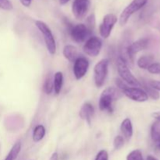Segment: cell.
<instances>
[{"label":"cell","mask_w":160,"mask_h":160,"mask_svg":"<svg viewBox=\"0 0 160 160\" xmlns=\"http://www.w3.org/2000/svg\"><path fill=\"white\" fill-rule=\"evenodd\" d=\"M116 85H117V88H118L119 90L121 91V92H123V89H125L128 87L126 83H125L124 81H122L120 78H117V79H116Z\"/></svg>","instance_id":"cell-29"},{"label":"cell","mask_w":160,"mask_h":160,"mask_svg":"<svg viewBox=\"0 0 160 160\" xmlns=\"http://www.w3.org/2000/svg\"><path fill=\"white\" fill-rule=\"evenodd\" d=\"M120 131L123 136V138L127 141L131 140L134 134V129H133V124L131 120L129 118H126L122 121L120 125Z\"/></svg>","instance_id":"cell-14"},{"label":"cell","mask_w":160,"mask_h":160,"mask_svg":"<svg viewBox=\"0 0 160 160\" xmlns=\"http://www.w3.org/2000/svg\"><path fill=\"white\" fill-rule=\"evenodd\" d=\"M90 0H74L72 4V12L75 18L82 20L90 9Z\"/></svg>","instance_id":"cell-10"},{"label":"cell","mask_w":160,"mask_h":160,"mask_svg":"<svg viewBox=\"0 0 160 160\" xmlns=\"http://www.w3.org/2000/svg\"><path fill=\"white\" fill-rule=\"evenodd\" d=\"M70 0H59V2H60L61 5H65L67 4Z\"/></svg>","instance_id":"cell-34"},{"label":"cell","mask_w":160,"mask_h":160,"mask_svg":"<svg viewBox=\"0 0 160 160\" xmlns=\"http://www.w3.org/2000/svg\"><path fill=\"white\" fill-rule=\"evenodd\" d=\"M148 38H141L139 40L134 42L133 43L130 44L127 48V54L131 61H134V56L139 52L145 49L148 47Z\"/></svg>","instance_id":"cell-12"},{"label":"cell","mask_w":160,"mask_h":160,"mask_svg":"<svg viewBox=\"0 0 160 160\" xmlns=\"http://www.w3.org/2000/svg\"><path fill=\"white\" fill-rule=\"evenodd\" d=\"M95 160H109V154H108L107 151L105 149L101 150L97 154Z\"/></svg>","instance_id":"cell-28"},{"label":"cell","mask_w":160,"mask_h":160,"mask_svg":"<svg viewBox=\"0 0 160 160\" xmlns=\"http://www.w3.org/2000/svg\"><path fill=\"white\" fill-rule=\"evenodd\" d=\"M35 25L40 32L42 33V36H43L44 42H45V45L46 46L47 50H48V53L52 56L56 54V40H55L54 35H53L51 29L43 21L41 20H37L35 21Z\"/></svg>","instance_id":"cell-3"},{"label":"cell","mask_w":160,"mask_h":160,"mask_svg":"<svg viewBox=\"0 0 160 160\" xmlns=\"http://www.w3.org/2000/svg\"><path fill=\"white\" fill-rule=\"evenodd\" d=\"M148 2V0H133L123 10L120 16L119 23L121 27L124 26L128 22L131 16L144 7Z\"/></svg>","instance_id":"cell-5"},{"label":"cell","mask_w":160,"mask_h":160,"mask_svg":"<svg viewBox=\"0 0 160 160\" xmlns=\"http://www.w3.org/2000/svg\"><path fill=\"white\" fill-rule=\"evenodd\" d=\"M0 9L4 10H12L13 6L9 0H0Z\"/></svg>","instance_id":"cell-27"},{"label":"cell","mask_w":160,"mask_h":160,"mask_svg":"<svg viewBox=\"0 0 160 160\" xmlns=\"http://www.w3.org/2000/svg\"><path fill=\"white\" fill-rule=\"evenodd\" d=\"M43 91L46 95H51L52 92L54 91V88H53V79H52L50 75H48L45 79L43 84Z\"/></svg>","instance_id":"cell-22"},{"label":"cell","mask_w":160,"mask_h":160,"mask_svg":"<svg viewBox=\"0 0 160 160\" xmlns=\"http://www.w3.org/2000/svg\"><path fill=\"white\" fill-rule=\"evenodd\" d=\"M85 25L91 31H93L95 26V17L94 14H92V15H90L88 17Z\"/></svg>","instance_id":"cell-26"},{"label":"cell","mask_w":160,"mask_h":160,"mask_svg":"<svg viewBox=\"0 0 160 160\" xmlns=\"http://www.w3.org/2000/svg\"><path fill=\"white\" fill-rule=\"evenodd\" d=\"M89 68V62L85 57L80 56L73 63V71L75 78L81 80L85 76Z\"/></svg>","instance_id":"cell-11"},{"label":"cell","mask_w":160,"mask_h":160,"mask_svg":"<svg viewBox=\"0 0 160 160\" xmlns=\"http://www.w3.org/2000/svg\"><path fill=\"white\" fill-rule=\"evenodd\" d=\"M146 160H159V159H156V158L154 157L153 156H147Z\"/></svg>","instance_id":"cell-33"},{"label":"cell","mask_w":160,"mask_h":160,"mask_svg":"<svg viewBox=\"0 0 160 160\" xmlns=\"http://www.w3.org/2000/svg\"><path fill=\"white\" fill-rule=\"evenodd\" d=\"M62 84H63V74L62 72L58 71L54 74L53 78V88L56 95H59L62 90Z\"/></svg>","instance_id":"cell-16"},{"label":"cell","mask_w":160,"mask_h":160,"mask_svg":"<svg viewBox=\"0 0 160 160\" xmlns=\"http://www.w3.org/2000/svg\"><path fill=\"white\" fill-rule=\"evenodd\" d=\"M45 128L43 125L39 124L34 128V131H33L32 138L34 142H39L44 138L45 135Z\"/></svg>","instance_id":"cell-19"},{"label":"cell","mask_w":160,"mask_h":160,"mask_svg":"<svg viewBox=\"0 0 160 160\" xmlns=\"http://www.w3.org/2000/svg\"><path fill=\"white\" fill-rule=\"evenodd\" d=\"M158 148H159V149L160 150V144L159 145V146H158Z\"/></svg>","instance_id":"cell-35"},{"label":"cell","mask_w":160,"mask_h":160,"mask_svg":"<svg viewBox=\"0 0 160 160\" xmlns=\"http://www.w3.org/2000/svg\"><path fill=\"white\" fill-rule=\"evenodd\" d=\"M117 22V17L114 14L109 13L103 17L99 26V34L102 38L106 39L110 36L112 28Z\"/></svg>","instance_id":"cell-8"},{"label":"cell","mask_w":160,"mask_h":160,"mask_svg":"<svg viewBox=\"0 0 160 160\" xmlns=\"http://www.w3.org/2000/svg\"><path fill=\"white\" fill-rule=\"evenodd\" d=\"M102 47V41L96 36H91L83 46L84 53L91 57H96L100 53Z\"/></svg>","instance_id":"cell-7"},{"label":"cell","mask_w":160,"mask_h":160,"mask_svg":"<svg viewBox=\"0 0 160 160\" xmlns=\"http://www.w3.org/2000/svg\"><path fill=\"white\" fill-rule=\"evenodd\" d=\"M92 32L84 23H78L72 27L70 30L71 38L76 43L85 42L91 37Z\"/></svg>","instance_id":"cell-6"},{"label":"cell","mask_w":160,"mask_h":160,"mask_svg":"<svg viewBox=\"0 0 160 160\" xmlns=\"http://www.w3.org/2000/svg\"><path fill=\"white\" fill-rule=\"evenodd\" d=\"M50 160H59V154L57 152H54L51 156Z\"/></svg>","instance_id":"cell-32"},{"label":"cell","mask_w":160,"mask_h":160,"mask_svg":"<svg viewBox=\"0 0 160 160\" xmlns=\"http://www.w3.org/2000/svg\"><path fill=\"white\" fill-rule=\"evenodd\" d=\"M32 1L33 0H20V3H21L23 6H26V7H28V6H31Z\"/></svg>","instance_id":"cell-31"},{"label":"cell","mask_w":160,"mask_h":160,"mask_svg":"<svg viewBox=\"0 0 160 160\" xmlns=\"http://www.w3.org/2000/svg\"><path fill=\"white\" fill-rule=\"evenodd\" d=\"M154 61V56L152 55H145L142 56L138 59L137 64L139 68L141 69H147Z\"/></svg>","instance_id":"cell-17"},{"label":"cell","mask_w":160,"mask_h":160,"mask_svg":"<svg viewBox=\"0 0 160 160\" xmlns=\"http://www.w3.org/2000/svg\"><path fill=\"white\" fill-rule=\"evenodd\" d=\"M148 71L152 74H159L160 73V62H152L147 68Z\"/></svg>","instance_id":"cell-25"},{"label":"cell","mask_w":160,"mask_h":160,"mask_svg":"<svg viewBox=\"0 0 160 160\" xmlns=\"http://www.w3.org/2000/svg\"><path fill=\"white\" fill-rule=\"evenodd\" d=\"M148 84L151 87H152L153 88L157 90L158 92L160 91V81H148Z\"/></svg>","instance_id":"cell-30"},{"label":"cell","mask_w":160,"mask_h":160,"mask_svg":"<svg viewBox=\"0 0 160 160\" xmlns=\"http://www.w3.org/2000/svg\"><path fill=\"white\" fill-rule=\"evenodd\" d=\"M120 97V92L116 88L108 87L102 92L98 102V107L101 111L113 112V102Z\"/></svg>","instance_id":"cell-1"},{"label":"cell","mask_w":160,"mask_h":160,"mask_svg":"<svg viewBox=\"0 0 160 160\" xmlns=\"http://www.w3.org/2000/svg\"><path fill=\"white\" fill-rule=\"evenodd\" d=\"M64 57L70 62H74L80 57L78 48L72 45H67L64 46L62 50Z\"/></svg>","instance_id":"cell-15"},{"label":"cell","mask_w":160,"mask_h":160,"mask_svg":"<svg viewBox=\"0 0 160 160\" xmlns=\"http://www.w3.org/2000/svg\"><path fill=\"white\" fill-rule=\"evenodd\" d=\"M151 138L154 142H160V120H156L152 125Z\"/></svg>","instance_id":"cell-20"},{"label":"cell","mask_w":160,"mask_h":160,"mask_svg":"<svg viewBox=\"0 0 160 160\" xmlns=\"http://www.w3.org/2000/svg\"><path fill=\"white\" fill-rule=\"evenodd\" d=\"M20 150H21V142H16L4 160H15L20 154Z\"/></svg>","instance_id":"cell-21"},{"label":"cell","mask_w":160,"mask_h":160,"mask_svg":"<svg viewBox=\"0 0 160 160\" xmlns=\"http://www.w3.org/2000/svg\"><path fill=\"white\" fill-rule=\"evenodd\" d=\"M142 84V83H141ZM142 87L143 88V90L146 92V94L148 95V97H151L152 99L154 100H158L160 98V94L157 90L153 88L152 87L149 85L148 82L144 81L143 83L142 84Z\"/></svg>","instance_id":"cell-18"},{"label":"cell","mask_w":160,"mask_h":160,"mask_svg":"<svg viewBox=\"0 0 160 160\" xmlns=\"http://www.w3.org/2000/svg\"><path fill=\"white\" fill-rule=\"evenodd\" d=\"M127 160H144V159L142 152L139 149H135L128 155Z\"/></svg>","instance_id":"cell-23"},{"label":"cell","mask_w":160,"mask_h":160,"mask_svg":"<svg viewBox=\"0 0 160 160\" xmlns=\"http://www.w3.org/2000/svg\"><path fill=\"white\" fill-rule=\"evenodd\" d=\"M109 61L108 59H102L95 64L94 67V81L96 87L101 88L104 85L109 73Z\"/></svg>","instance_id":"cell-4"},{"label":"cell","mask_w":160,"mask_h":160,"mask_svg":"<svg viewBox=\"0 0 160 160\" xmlns=\"http://www.w3.org/2000/svg\"><path fill=\"white\" fill-rule=\"evenodd\" d=\"M122 92L129 99L138 102H144L148 101V96L146 92L140 88L128 87V86L126 88L123 89Z\"/></svg>","instance_id":"cell-9"},{"label":"cell","mask_w":160,"mask_h":160,"mask_svg":"<svg viewBox=\"0 0 160 160\" xmlns=\"http://www.w3.org/2000/svg\"><path fill=\"white\" fill-rule=\"evenodd\" d=\"M124 145V138L123 136L117 135L116 136L113 140V147L116 150H120Z\"/></svg>","instance_id":"cell-24"},{"label":"cell","mask_w":160,"mask_h":160,"mask_svg":"<svg viewBox=\"0 0 160 160\" xmlns=\"http://www.w3.org/2000/svg\"><path fill=\"white\" fill-rule=\"evenodd\" d=\"M117 71L120 75V79L124 81L127 84L132 86V87H142V84L131 73L124 58L121 57V56L117 59Z\"/></svg>","instance_id":"cell-2"},{"label":"cell","mask_w":160,"mask_h":160,"mask_svg":"<svg viewBox=\"0 0 160 160\" xmlns=\"http://www.w3.org/2000/svg\"><path fill=\"white\" fill-rule=\"evenodd\" d=\"M95 114V108L90 102H85L82 106L79 112V116L82 120L91 124L92 117Z\"/></svg>","instance_id":"cell-13"}]
</instances>
